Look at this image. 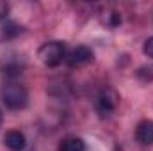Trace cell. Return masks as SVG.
<instances>
[{"mask_svg":"<svg viewBox=\"0 0 153 151\" xmlns=\"http://www.w3.org/2000/svg\"><path fill=\"white\" fill-rule=\"evenodd\" d=\"M61 151H87L85 142L78 137H68L62 141L61 144Z\"/></svg>","mask_w":153,"mask_h":151,"instance_id":"7","label":"cell"},{"mask_svg":"<svg viewBox=\"0 0 153 151\" xmlns=\"http://www.w3.org/2000/svg\"><path fill=\"white\" fill-rule=\"evenodd\" d=\"M135 139L143 146H152L153 144V121L146 119V121H141L137 124V128H135Z\"/></svg>","mask_w":153,"mask_h":151,"instance_id":"6","label":"cell"},{"mask_svg":"<svg viewBox=\"0 0 153 151\" xmlns=\"http://www.w3.org/2000/svg\"><path fill=\"white\" fill-rule=\"evenodd\" d=\"M4 144L9 151H23L27 146V141H25V135L18 130H11L4 135Z\"/></svg>","mask_w":153,"mask_h":151,"instance_id":"5","label":"cell"},{"mask_svg":"<svg viewBox=\"0 0 153 151\" xmlns=\"http://www.w3.org/2000/svg\"><path fill=\"white\" fill-rule=\"evenodd\" d=\"M7 13H9V5L5 2H0V20H4L7 16Z\"/></svg>","mask_w":153,"mask_h":151,"instance_id":"10","label":"cell"},{"mask_svg":"<svg viewBox=\"0 0 153 151\" xmlns=\"http://www.w3.org/2000/svg\"><path fill=\"white\" fill-rule=\"evenodd\" d=\"M93 61V50L87 46H76L73 48L68 55H66V62L71 68H78V66H85Z\"/></svg>","mask_w":153,"mask_h":151,"instance_id":"4","label":"cell"},{"mask_svg":"<svg viewBox=\"0 0 153 151\" xmlns=\"http://www.w3.org/2000/svg\"><path fill=\"white\" fill-rule=\"evenodd\" d=\"M143 52L148 55V57H152L153 59V38H148L144 41V46H143Z\"/></svg>","mask_w":153,"mask_h":151,"instance_id":"9","label":"cell"},{"mask_svg":"<svg viewBox=\"0 0 153 151\" xmlns=\"http://www.w3.org/2000/svg\"><path fill=\"white\" fill-rule=\"evenodd\" d=\"M117 94L112 89L105 87L103 91H100L98 98H96V110L100 112V115H109L111 112H114L116 105H117Z\"/></svg>","mask_w":153,"mask_h":151,"instance_id":"3","label":"cell"},{"mask_svg":"<svg viewBox=\"0 0 153 151\" xmlns=\"http://www.w3.org/2000/svg\"><path fill=\"white\" fill-rule=\"evenodd\" d=\"M38 57L45 66L55 68L62 61H66V46L61 41H48V43L41 44V48L38 52Z\"/></svg>","mask_w":153,"mask_h":151,"instance_id":"2","label":"cell"},{"mask_svg":"<svg viewBox=\"0 0 153 151\" xmlns=\"http://www.w3.org/2000/svg\"><path fill=\"white\" fill-rule=\"evenodd\" d=\"M0 98L4 101V105L11 110H22L29 105V91L16 82L5 84L0 91Z\"/></svg>","mask_w":153,"mask_h":151,"instance_id":"1","label":"cell"},{"mask_svg":"<svg viewBox=\"0 0 153 151\" xmlns=\"http://www.w3.org/2000/svg\"><path fill=\"white\" fill-rule=\"evenodd\" d=\"M0 124H2V110H0Z\"/></svg>","mask_w":153,"mask_h":151,"instance_id":"11","label":"cell"},{"mask_svg":"<svg viewBox=\"0 0 153 151\" xmlns=\"http://www.w3.org/2000/svg\"><path fill=\"white\" fill-rule=\"evenodd\" d=\"M2 30H4V36L5 38H14V36H18L20 32H22V29L16 25V23H5L4 27H2Z\"/></svg>","mask_w":153,"mask_h":151,"instance_id":"8","label":"cell"}]
</instances>
